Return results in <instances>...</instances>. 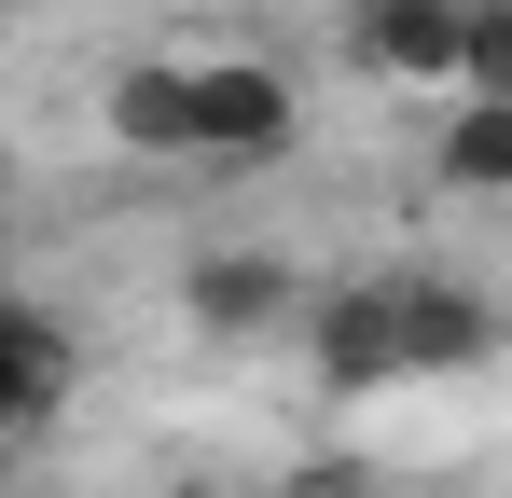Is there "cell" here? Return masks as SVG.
Listing matches in <instances>:
<instances>
[{
	"label": "cell",
	"instance_id": "1",
	"mask_svg": "<svg viewBox=\"0 0 512 498\" xmlns=\"http://www.w3.org/2000/svg\"><path fill=\"white\" fill-rule=\"evenodd\" d=\"M305 139V97L277 56H194V166H277Z\"/></svg>",
	"mask_w": 512,
	"mask_h": 498
},
{
	"label": "cell",
	"instance_id": "6",
	"mask_svg": "<svg viewBox=\"0 0 512 498\" xmlns=\"http://www.w3.org/2000/svg\"><path fill=\"white\" fill-rule=\"evenodd\" d=\"M402 360H416V374L499 360V305H485L471 277H402Z\"/></svg>",
	"mask_w": 512,
	"mask_h": 498
},
{
	"label": "cell",
	"instance_id": "3",
	"mask_svg": "<svg viewBox=\"0 0 512 498\" xmlns=\"http://www.w3.org/2000/svg\"><path fill=\"white\" fill-rule=\"evenodd\" d=\"M180 319L208 332V346H263V332L305 319V277H291L277 249H208V263L180 277Z\"/></svg>",
	"mask_w": 512,
	"mask_h": 498
},
{
	"label": "cell",
	"instance_id": "2",
	"mask_svg": "<svg viewBox=\"0 0 512 498\" xmlns=\"http://www.w3.org/2000/svg\"><path fill=\"white\" fill-rule=\"evenodd\" d=\"M305 360H319V388H388V374H416L402 360V277H333V291H305Z\"/></svg>",
	"mask_w": 512,
	"mask_h": 498
},
{
	"label": "cell",
	"instance_id": "7",
	"mask_svg": "<svg viewBox=\"0 0 512 498\" xmlns=\"http://www.w3.org/2000/svg\"><path fill=\"white\" fill-rule=\"evenodd\" d=\"M443 194H512V83H457V111L429 125Z\"/></svg>",
	"mask_w": 512,
	"mask_h": 498
},
{
	"label": "cell",
	"instance_id": "5",
	"mask_svg": "<svg viewBox=\"0 0 512 498\" xmlns=\"http://www.w3.org/2000/svg\"><path fill=\"white\" fill-rule=\"evenodd\" d=\"M111 139L139 166H194V56H139V70H111V111H97Z\"/></svg>",
	"mask_w": 512,
	"mask_h": 498
},
{
	"label": "cell",
	"instance_id": "4",
	"mask_svg": "<svg viewBox=\"0 0 512 498\" xmlns=\"http://www.w3.org/2000/svg\"><path fill=\"white\" fill-rule=\"evenodd\" d=\"M360 70L416 83V97H457L471 83V0H360Z\"/></svg>",
	"mask_w": 512,
	"mask_h": 498
},
{
	"label": "cell",
	"instance_id": "8",
	"mask_svg": "<svg viewBox=\"0 0 512 498\" xmlns=\"http://www.w3.org/2000/svg\"><path fill=\"white\" fill-rule=\"evenodd\" d=\"M56 388H70V332L42 319V305H14V291H0V443H14V429H42Z\"/></svg>",
	"mask_w": 512,
	"mask_h": 498
},
{
	"label": "cell",
	"instance_id": "9",
	"mask_svg": "<svg viewBox=\"0 0 512 498\" xmlns=\"http://www.w3.org/2000/svg\"><path fill=\"white\" fill-rule=\"evenodd\" d=\"M471 83H512V0H471Z\"/></svg>",
	"mask_w": 512,
	"mask_h": 498
}]
</instances>
